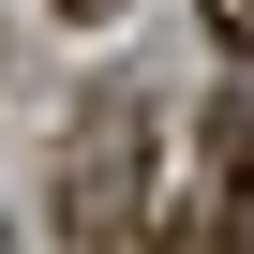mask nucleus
<instances>
[{"label": "nucleus", "mask_w": 254, "mask_h": 254, "mask_svg": "<svg viewBox=\"0 0 254 254\" xmlns=\"http://www.w3.org/2000/svg\"><path fill=\"white\" fill-rule=\"evenodd\" d=\"M135 224H150V105L90 90L60 135V254H135Z\"/></svg>", "instance_id": "obj_1"}, {"label": "nucleus", "mask_w": 254, "mask_h": 254, "mask_svg": "<svg viewBox=\"0 0 254 254\" xmlns=\"http://www.w3.org/2000/svg\"><path fill=\"white\" fill-rule=\"evenodd\" d=\"M209 45H224V60H254V0H209Z\"/></svg>", "instance_id": "obj_2"}, {"label": "nucleus", "mask_w": 254, "mask_h": 254, "mask_svg": "<svg viewBox=\"0 0 254 254\" xmlns=\"http://www.w3.org/2000/svg\"><path fill=\"white\" fill-rule=\"evenodd\" d=\"M60 15H120V0H60Z\"/></svg>", "instance_id": "obj_3"}, {"label": "nucleus", "mask_w": 254, "mask_h": 254, "mask_svg": "<svg viewBox=\"0 0 254 254\" xmlns=\"http://www.w3.org/2000/svg\"><path fill=\"white\" fill-rule=\"evenodd\" d=\"M224 254H239V239H224Z\"/></svg>", "instance_id": "obj_4"}]
</instances>
